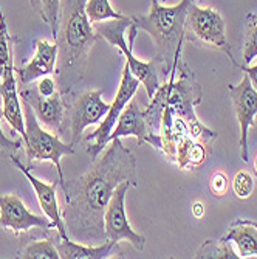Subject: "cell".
<instances>
[{
	"label": "cell",
	"instance_id": "6da1fadb",
	"mask_svg": "<svg viewBox=\"0 0 257 259\" xmlns=\"http://www.w3.org/2000/svg\"><path fill=\"white\" fill-rule=\"evenodd\" d=\"M123 182L136 186V160L121 143V138H113L85 174L65 182L62 188L65 194L64 221L68 234L87 242L107 241L104 211L116 186Z\"/></svg>",
	"mask_w": 257,
	"mask_h": 259
},
{
	"label": "cell",
	"instance_id": "603a6c76",
	"mask_svg": "<svg viewBox=\"0 0 257 259\" xmlns=\"http://www.w3.org/2000/svg\"><path fill=\"white\" fill-rule=\"evenodd\" d=\"M19 257L22 259H59V251L56 248V244L52 241H34L30 245H27L20 253Z\"/></svg>",
	"mask_w": 257,
	"mask_h": 259
},
{
	"label": "cell",
	"instance_id": "5bb4252c",
	"mask_svg": "<svg viewBox=\"0 0 257 259\" xmlns=\"http://www.w3.org/2000/svg\"><path fill=\"white\" fill-rule=\"evenodd\" d=\"M59 59V44L46 39H39L34 44V56L31 61L19 70V81L27 85L42 76H48L56 72Z\"/></svg>",
	"mask_w": 257,
	"mask_h": 259
},
{
	"label": "cell",
	"instance_id": "9a60e30c",
	"mask_svg": "<svg viewBox=\"0 0 257 259\" xmlns=\"http://www.w3.org/2000/svg\"><path fill=\"white\" fill-rule=\"evenodd\" d=\"M22 101H25L31 106L36 118L39 123L45 124L53 131H61L64 116H65V103L61 93H53L52 97H42L36 89L23 90Z\"/></svg>",
	"mask_w": 257,
	"mask_h": 259
},
{
	"label": "cell",
	"instance_id": "8fae6325",
	"mask_svg": "<svg viewBox=\"0 0 257 259\" xmlns=\"http://www.w3.org/2000/svg\"><path fill=\"white\" fill-rule=\"evenodd\" d=\"M110 104L102 100V90H88L76 98L70 110V131H72V145L75 146L84 131L88 126L99 124L107 115Z\"/></svg>",
	"mask_w": 257,
	"mask_h": 259
},
{
	"label": "cell",
	"instance_id": "4dcf8cb0",
	"mask_svg": "<svg viewBox=\"0 0 257 259\" xmlns=\"http://www.w3.org/2000/svg\"><path fill=\"white\" fill-rule=\"evenodd\" d=\"M192 214H194L195 219H203V216H204V205L201 202H195L192 205Z\"/></svg>",
	"mask_w": 257,
	"mask_h": 259
},
{
	"label": "cell",
	"instance_id": "4316f807",
	"mask_svg": "<svg viewBox=\"0 0 257 259\" xmlns=\"http://www.w3.org/2000/svg\"><path fill=\"white\" fill-rule=\"evenodd\" d=\"M4 118H5V116H4V109H2V106H0V155H4V154L14 155V152L20 149L23 141H19V140L16 141V140H11L10 137L5 135V132L2 129V120Z\"/></svg>",
	"mask_w": 257,
	"mask_h": 259
},
{
	"label": "cell",
	"instance_id": "d6986e66",
	"mask_svg": "<svg viewBox=\"0 0 257 259\" xmlns=\"http://www.w3.org/2000/svg\"><path fill=\"white\" fill-rule=\"evenodd\" d=\"M115 245L116 244L110 241H106V244L101 245H82L72 239H61V242L56 244V248L62 259H106L110 256Z\"/></svg>",
	"mask_w": 257,
	"mask_h": 259
},
{
	"label": "cell",
	"instance_id": "ac0fdd59",
	"mask_svg": "<svg viewBox=\"0 0 257 259\" xmlns=\"http://www.w3.org/2000/svg\"><path fill=\"white\" fill-rule=\"evenodd\" d=\"M236 247L239 257H257V224L248 219H237L231 224L228 233L222 238Z\"/></svg>",
	"mask_w": 257,
	"mask_h": 259
},
{
	"label": "cell",
	"instance_id": "30bf717a",
	"mask_svg": "<svg viewBox=\"0 0 257 259\" xmlns=\"http://www.w3.org/2000/svg\"><path fill=\"white\" fill-rule=\"evenodd\" d=\"M229 95L237 121L240 126V158L248 163L249 152H248V131L252 126L257 116V90L252 87L249 78L243 73L242 81L237 85H228Z\"/></svg>",
	"mask_w": 257,
	"mask_h": 259
},
{
	"label": "cell",
	"instance_id": "f1b7e54d",
	"mask_svg": "<svg viewBox=\"0 0 257 259\" xmlns=\"http://www.w3.org/2000/svg\"><path fill=\"white\" fill-rule=\"evenodd\" d=\"M56 89H58V84L50 75L48 76H42V78L37 79L36 90L42 97H52L53 93H56Z\"/></svg>",
	"mask_w": 257,
	"mask_h": 259
},
{
	"label": "cell",
	"instance_id": "7a4b0ae2",
	"mask_svg": "<svg viewBox=\"0 0 257 259\" xmlns=\"http://www.w3.org/2000/svg\"><path fill=\"white\" fill-rule=\"evenodd\" d=\"M87 0H67L64 23L59 28L58 44L61 68L58 70L64 89L68 92L82 78L85 72V64L93 44L96 42L98 34L85 13Z\"/></svg>",
	"mask_w": 257,
	"mask_h": 259
},
{
	"label": "cell",
	"instance_id": "2e32d148",
	"mask_svg": "<svg viewBox=\"0 0 257 259\" xmlns=\"http://www.w3.org/2000/svg\"><path fill=\"white\" fill-rule=\"evenodd\" d=\"M14 61L7 67L5 73L2 76V84H0V93H2L4 101V116L8 124L20 135L22 141L27 140V129H25V116H23V106L19 98V92L16 85L14 76Z\"/></svg>",
	"mask_w": 257,
	"mask_h": 259
},
{
	"label": "cell",
	"instance_id": "8992f818",
	"mask_svg": "<svg viewBox=\"0 0 257 259\" xmlns=\"http://www.w3.org/2000/svg\"><path fill=\"white\" fill-rule=\"evenodd\" d=\"M22 106H23V116H25V129H27V140L23 141V145H25L28 158L53 163L58 171L59 183L64 188L65 179L62 172L61 160L64 155H72L75 152L73 145L72 143L67 145L59 140L58 135L45 131L40 126L39 120L36 118V115L28 103L22 101Z\"/></svg>",
	"mask_w": 257,
	"mask_h": 259
},
{
	"label": "cell",
	"instance_id": "4fadbf2b",
	"mask_svg": "<svg viewBox=\"0 0 257 259\" xmlns=\"http://www.w3.org/2000/svg\"><path fill=\"white\" fill-rule=\"evenodd\" d=\"M10 158L17 166V169L23 176H25L28 179V182L31 183L40 209L43 211V214L50 219L52 227L58 231L59 238L61 239H70V234L67 231L65 221H64V216L61 213V206H59V202H58V196H56V183H46V182L34 177L30 172V169L25 166V164H22V161L16 155H11Z\"/></svg>",
	"mask_w": 257,
	"mask_h": 259
},
{
	"label": "cell",
	"instance_id": "484cf974",
	"mask_svg": "<svg viewBox=\"0 0 257 259\" xmlns=\"http://www.w3.org/2000/svg\"><path fill=\"white\" fill-rule=\"evenodd\" d=\"M232 191L237 199H248L254 191V179L246 171H239L232 179Z\"/></svg>",
	"mask_w": 257,
	"mask_h": 259
},
{
	"label": "cell",
	"instance_id": "277c9868",
	"mask_svg": "<svg viewBox=\"0 0 257 259\" xmlns=\"http://www.w3.org/2000/svg\"><path fill=\"white\" fill-rule=\"evenodd\" d=\"M194 0H180L177 5H161L160 0H152L150 11L146 16L132 17L136 30L146 31L155 44L157 59L166 65L178 61L181 44L186 33V16Z\"/></svg>",
	"mask_w": 257,
	"mask_h": 259
},
{
	"label": "cell",
	"instance_id": "ffe728a7",
	"mask_svg": "<svg viewBox=\"0 0 257 259\" xmlns=\"http://www.w3.org/2000/svg\"><path fill=\"white\" fill-rule=\"evenodd\" d=\"M206 157H208L206 146L200 143V141H194L192 137L183 138L177 146L175 160L180 169L198 168L206 161Z\"/></svg>",
	"mask_w": 257,
	"mask_h": 259
},
{
	"label": "cell",
	"instance_id": "f546056e",
	"mask_svg": "<svg viewBox=\"0 0 257 259\" xmlns=\"http://www.w3.org/2000/svg\"><path fill=\"white\" fill-rule=\"evenodd\" d=\"M243 70V73L249 78L252 87L257 90V62L255 64H249V65H245V67H240Z\"/></svg>",
	"mask_w": 257,
	"mask_h": 259
},
{
	"label": "cell",
	"instance_id": "1f68e13d",
	"mask_svg": "<svg viewBox=\"0 0 257 259\" xmlns=\"http://www.w3.org/2000/svg\"><path fill=\"white\" fill-rule=\"evenodd\" d=\"M254 172H255V176H257V155H255V158H254Z\"/></svg>",
	"mask_w": 257,
	"mask_h": 259
},
{
	"label": "cell",
	"instance_id": "e0dca14e",
	"mask_svg": "<svg viewBox=\"0 0 257 259\" xmlns=\"http://www.w3.org/2000/svg\"><path fill=\"white\" fill-rule=\"evenodd\" d=\"M149 134H150V129L146 123L144 113L138 107V104L132 100L123 109L118 121H116V126L113 127V131L110 134V140L123 138V137H135L138 140V145H141L147 141Z\"/></svg>",
	"mask_w": 257,
	"mask_h": 259
},
{
	"label": "cell",
	"instance_id": "52a82bcc",
	"mask_svg": "<svg viewBox=\"0 0 257 259\" xmlns=\"http://www.w3.org/2000/svg\"><path fill=\"white\" fill-rule=\"evenodd\" d=\"M139 84H141V82H139L133 76V73L130 72L129 65L124 64L118 92H116V97H115L113 103L109 107L107 115L101 120V123L96 127V131L93 132V134H90V135H87V138H85V141L88 143L87 145V152L91 157V160H95L104 151V148L109 145L110 134H112L113 127L116 126V121H118L123 109L133 100Z\"/></svg>",
	"mask_w": 257,
	"mask_h": 259
},
{
	"label": "cell",
	"instance_id": "ba28073f",
	"mask_svg": "<svg viewBox=\"0 0 257 259\" xmlns=\"http://www.w3.org/2000/svg\"><path fill=\"white\" fill-rule=\"evenodd\" d=\"M186 30L192 33L201 44L226 53L232 65H237L232 58L231 45L226 39L225 20L219 11L209 7H198L192 2L189 5L188 16H186Z\"/></svg>",
	"mask_w": 257,
	"mask_h": 259
},
{
	"label": "cell",
	"instance_id": "3957f363",
	"mask_svg": "<svg viewBox=\"0 0 257 259\" xmlns=\"http://www.w3.org/2000/svg\"><path fill=\"white\" fill-rule=\"evenodd\" d=\"M177 64H178V61H175L171 68L172 70L171 79L166 84L158 87L155 95L150 98V104L143 112L150 132L160 131L163 107L168 106L177 116H180V118H183L186 123H188L192 138L200 140V138H206V137L208 138L217 137L214 132L206 129L198 121L197 115L194 112V104L198 103V87L191 79V75L188 73V67H184V70L180 72V78L175 79Z\"/></svg>",
	"mask_w": 257,
	"mask_h": 259
},
{
	"label": "cell",
	"instance_id": "9c48e42d",
	"mask_svg": "<svg viewBox=\"0 0 257 259\" xmlns=\"http://www.w3.org/2000/svg\"><path fill=\"white\" fill-rule=\"evenodd\" d=\"M129 186H132L129 182H123L121 185H118L109 200V205L104 211L106 239L113 244L127 241L136 251H143L146 245V238L130 227L126 214V194Z\"/></svg>",
	"mask_w": 257,
	"mask_h": 259
},
{
	"label": "cell",
	"instance_id": "83f0119b",
	"mask_svg": "<svg viewBox=\"0 0 257 259\" xmlns=\"http://www.w3.org/2000/svg\"><path fill=\"white\" fill-rule=\"evenodd\" d=\"M228 185H229L228 177L222 171L214 172L211 179H209V188H211L214 196H225L228 191Z\"/></svg>",
	"mask_w": 257,
	"mask_h": 259
},
{
	"label": "cell",
	"instance_id": "5b68a950",
	"mask_svg": "<svg viewBox=\"0 0 257 259\" xmlns=\"http://www.w3.org/2000/svg\"><path fill=\"white\" fill-rule=\"evenodd\" d=\"M93 27H95L98 36L106 39L110 45L116 47L124 55L126 64L129 65L130 72L143 84L147 97L152 98L161 84L155 64L152 61H139L133 55L132 44L136 36V27L133 25L132 17L126 16L124 19H110L106 22H96L93 23Z\"/></svg>",
	"mask_w": 257,
	"mask_h": 259
},
{
	"label": "cell",
	"instance_id": "7c38bea8",
	"mask_svg": "<svg viewBox=\"0 0 257 259\" xmlns=\"http://www.w3.org/2000/svg\"><path fill=\"white\" fill-rule=\"evenodd\" d=\"M0 227L13 231L16 236L31 228H53L48 218L31 213L22 199L16 194L0 196Z\"/></svg>",
	"mask_w": 257,
	"mask_h": 259
},
{
	"label": "cell",
	"instance_id": "7402d4cb",
	"mask_svg": "<svg viewBox=\"0 0 257 259\" xmlns=\"http://www.w3.org/2000/svg\"><path fill=\"white\" fill-rule=\"evenodd\" d=\"M85 13L91 23L106 22L110 19H124L126 16L120 11H116L110 0H87L85 2Z\"/></svg>",
	"mask_w": 257,
	"mask_h": 259
},
{
	"label": "cell",
	"instance_id": "cb8c5ba5",
	"mask_svg": "<svg viewBox=\"0 0 257 259\" xmlns=\"http://www.w3.org/2000/svg\"><path fill=\"white\" fill-rule=\"evenodd\" d=\"M13 62L11 53V37L8 31V23L0 5V78L4 76L7 67Z\"/></svg>",
	"mask_w": 257,
	"mask_h": 259
},
{
	"label": "cell",
	"instance_id": "d4e9b609",
	"mask_svg": "<svg viewBox=\"0 0 257 259\" xmlns=\"http://www.w3.org/2000/svg\"><path fill=\"white\" fill-rule=\"evenodd\" d=\"M257 58V13L248 20V31L243 45V62L245 65L252 64Z\"/></svg>",
	"mask_w": 257,
	"mask_h": 259
},
{
	"label": "cell",
	"instance_id": "44dd1931",
	"mask_svg": "<svg viewBox=\"0 0 257 259\" xmlns=\"http://www.w3.org/2000/svg\"><path fill=\"white\" fill-rule=\"evenodd\" d=\"M30 4L42 20L52 28V34L55 40H58L61 28V0H30Z\"/></svg>",
	"mask_w": 257,
	"mask_h": 259
}]
</instances>
